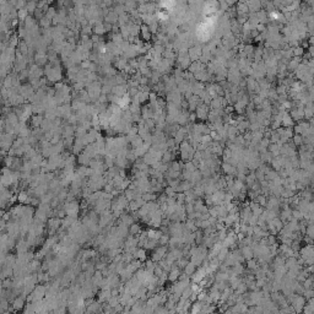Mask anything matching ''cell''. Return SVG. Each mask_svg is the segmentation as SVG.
I'll use <instances>...</instances> for the list:
<instances>
[{"label": "cell", "instance_id": "6da1fadb", "mask_svg": "<svg viewBox=\"0 0 314 314\" xmlns=\"http://www.w3.org/2000/svg\"><path fill=\"white\" fill-rule=\"evenodd\" d=\"M209 112H210V107L206 106V104H200L196 107V111H195V115H196V119H200L201 123L204 120L207 119V115H209Z\"/></svg>", "mask_w": 314, "mask_h": 314}, {"label": "cell", "instance_id": "7a4b0ae2", "mask_svg": "<svg viewBox=\"0 0 314 314\" xmlns=\"http://www.w3.org/2000/svg\"><path fill=\"white\" fill-rule=\"evenodd\" d=\"M290 117L292 118V120L295 123H298L301 120L304 119V111H303V107H300V108H292L290 112H288Z\"/></svg>", "mask_w": 314, "mask_h": 314}, {"label": "cell", "instance_id": "3957f363", "mask_svg": "<svg viewBox=\"0 0 314 314\" xmlns=\"http://www.w3.org/2000/svg\"><path fill=\"white\" fill-rule=\"evenodd\" d=\"M204 70H206V65H204L202 63H200L199 60H198V61H191V64H190L189 68H188V71L191 72L193 75H195V74H198V72L204 71Z\"/></svg>", "mask_w": 314, "mask_h": 314}, {"label": "cell", "instance_id": "277c9868", "mask_svg": "<svg viewBox=\"0 0 314 314\" xmlns=\"http://www.w3.org/2000/svg\"><path fill=\"white\" fill-rule=\"evenodd\" d=\"M221 171L223 172L226 175H232V177H236V174H237V170H236V167H233V166H231L229 163H223L222 162V165H221Z\"/></svg>", "mask_w": 314, "mask_h": 314}, {"label": "cell", "instance_id": "5b68a950", "mask_svg": "<svg viewBox=\"0 0 314 314\" xmlns=\"http://www.w3.org/2000/svg\"><path fill=\"white\" fill-rule=\"evenodd\" d=\"M247 6H248V10L249 13H253V14H257L258 11L261 10V3L259 0H255V1H245Z\"/></svg>", "mask_w": 314, "mask_h": 314}, {"label": "cell", "instance_id": "8992f818", "mask_svg": "<svg viewBox=\"0 0 314 314\" xmlns=\"http://www.w3.org/2000/svg\"><path fill=\"white\" fill-rule=\"evenodd\" d=\"M293 125H295V122L290 117L288 112H286L285 114L282 115V119H281V127L282 128H293Z\"/></svg>", "mask_w": 314, "mask_h": 314}, {"label": "cell", "instance_id": "52a82bcc", "mask_svg": "<svg viewBox=\"0 0 314 314\" xmlns=\"http://www.w3.org/2000/svg\"><path fill=\"white\" fill-rule=\"evenodd\" d=\"M239 250H241V254H242V257L244 260H250V259H253V250H252V248H250V245H244L242 248H239Z\"/></svg>", "mask_w": 314, "mask_h": 314}, {"label": "cell", "instance_id": "ba28073f", "mask_svg": "<svg viewBox=\"0 0 314 314\" xmlns=\"http://www.w3.org/2000/svg\"><path fill=\"white\" fill-rule=\"evenodd\" d=\"M205 90V85L202 84V82H199V81H195L194 84H191V92H193V95L194 96H198L199 97V95Z\"/></svg>", "mask_w": 314, "mask_h": 314}, {"label": "cell", "instance_id": "9c48e42d", "mask_svg": "<svg viewBox=\"0 0 314 314\" xmlns=\"http://www.w3.org/2000/svg\"><path fill=\"white\" fill-rule=\"evenodd\" d=\"M257 17L258 20H259V24H261V25H268V22H269V18H268V13L264 10V9H261L260 11H258L257 13Z\"/></svg>", "mask_w": 314, "mask_h": 314}, {"label": "cell", "instance_id": "30bf717a", "mask_svg": "<svg viewBox=\"0 0 314 314\" xmlns=\"http://www.w3.org/2000/svg\"><path fill=\"white\" fill-rule=\"evenodd\" d=\"M140 32H141L143 38L146 41V42H150V41L152 39V34H151V32H150V29H149V26L141 25V26H140Z\"/></svg>", "mask_w": 314, "mask_h": 314}, {"label": "cell", "instance_id": "8fae6325", "mask_svg": "<svg viewBox=\"0 0 314 314\" xmlns=\"http://www.w3.org/2000/svg\"><path fill=\"white\" fill-rule=\"evenodd\" d=\"M141 114H143L144 120H147V119H152V118H154V112H152V109L150 108V106H144L143 109H141Z\"/></svg>", "mask_w": 314, "mask_h": 314}, {"label": "cell", "instance_id": "7c38bea8", "mask_svg": "<svg viewBox=\"0 0 314 314\" xmlns=\"http://www.w3.org/2000/svg\"><path fill=\"white\" fill-rule=\"evenodd\" d=\"M228 248H225V247H222L221 249H220V252L217 253V257H216V259L222 264L225 260H226V258H227V255H228Z\"/></svg>", "mask_w": 314, "mask_h": 314}, {"label": "cell", "instance_id": "4fadbf2b", "mask_svg": "<svg viewBox=\"0 0 314 314\" xmlns=\"http://www.w3.org/2000/svg\"><path fill=\"white\" fill-rule=\"evenodd\" d=\"M196 271V266L193 264V263H188L186 265V268H184V274H186V276H191L194 272Z\"/></svg>", "mask_w": 314, "mask_h": 314}, {"label": "cell", "instance_id": "5bb4252c", "mask_svg": "<svg viewBox=\"0 0 314 314\" xmlns=\"http://www.w3.org/2000/svg\"><path fill=\"white\" fill-rule=\"evenodd\" d=\"M247 268L249 271H255L258 268H259V264H258L257 259H250V260H247Z\"/></svg>", "mask_w": 314, "mask_h": 314}, {"label": "cell", "instance_id": "9a60e30c", "mask_svg": "<svg viewBox=\"0 0 314 314\" xmlns=\"http://www.w3.org/2000/svg\"><path fill=\"white\" fill-rule=\"evenodd\" d=\"M268 151L272 155V157H276L280 155V147L276 144H270L268 146Z\"/></svg>", "mask_w": 314, "mask_h": 314}, {"label": "cell", "instance_id": "2e32d148", "mask_svg": "<svg viewBox=\"0 0 314 314\" xmlns=\"http://www.w3.org/2000/svg\"><path fill=\"white\" fill-rule=\"evenodd\" d=\"M183 170L184 171H188L190 172V173H193V172H195L198 170V167L191 162V161H188V162H184V165H183Z\"/></svg>", "mask_w": 314, "mask_h": 314}, {"label": "cell", "instance_id": "e0dca14e", "mask_svg": "<svg viewBox=\"0 0 314 314\" xmlns=\"http://www.w3.org/2000/svg\"><path fill=\"white\" fill-rule=\"evenodd\" d=\"M135 258H138L139 259V261H144V260H146V250L144 249V248H140V249H138V250H135Z\"/></svg>", "mask_w": 314, "mask_h": 314}, {"label": "cell", "instance_id": "ac0fdd59", "mask_svg": "<svg viewBox=\"0 0 314 314\" xmlns=\"http://www.w3.org/2000/svg\"><path fill=\"white\" fill-rule=\"evenodd\" d=\"M291 141H292V144L297 147H300V146H302L303 145V138L301 136V135H297V134H295L293 136H292V139H291Z\"/></svg>", "mask_w": 314, "mask_h": 314}, {"label": "cell", "instance_id": "d6986e66", "mask_svg": "<svg viewBox=\"0 0 314 314\" xmlns=\"http://www.w3.org/2000/svg\"><path fill=\"white\" fill-rule=\"evenodd\" d=\"M304 53H306V50H304L302 47L292 48V54H293V58H302Z\"/></svg>", "mask_w": 314, "mask_h": 314}, {"label": "cell", "instance_id": "ffe728a7", "mask_svg": "<svg viewBox=\"0 0 314 314\" xmlns=\"http://www.w3.org/2000/svg\"><path fill=\"white\" fill-rule=\"evenodd\" d=\"M149 93L150 92H138V95H136V98L139 100L140 103H144V102H146V101L149 100Z\"/></svg>", "mask_w": 314, "mask_h": 314}, {"label": "cell", "instance_id": "44dd1931", "mask_svg": "<svg viewBox=\"0 0 314 314\" xmlns=\"http://www.w3.org/2000/svg\"><path fill=\"white\" fill-rule=\"evenodd\" d=\"M168 241H170V236L163 233V234L160 237V239H158L157 242H158L160 245H167V244H168Z\"/></svg>", "mask_w": 314, "mask_h": 314}, {"label": "cell", "instance_id": "7402d4cb", "mask_svg": "<svg viewBox=\"0 0 314 314\" xmlns=\"http://www.w3.org/2000/svg\"><path fill=\"white\" fill-rule=\"evenodd\" d=\"M139 232H140V226L136 225V223H133L131 227H130V233L131 234H138Z\"/></svg>", "mask_w": 314, "mask_h": 314}, {"label": "cell", "instance_id": "603a6c76", "mask_svg": "<svg viewBox=\"0 0 314 314\" xmlns=\"http://www.w3.org/2000/svg\"><path fill=\"white\" fill-rule=\"evenodd\" d=\"M14 307L16 308V309H18V308H22V307H24V301H22V300H17L16 302H15Z\"/></svg>", "mask_w": 314, "mask_h": 314}, {"label": "cell", "instance_id": "cb8c5ba5", "mask_svg": "<svg viewBox=\"0 0 314 314\" xmlns=\"http://www.w3.org/2000/svg\"><path fill=\"white\" fill-rule=\"evenodd\" d=\"M115 93H118V95H123L124 92H125V88L124 87H120V86H118V87H115Z\"/></svg>", "mask_w": 314, "mask_h": 314}, {"label": "cell", "instance_id": "d4e9b609", "mask_svg": "<svg viewBox=\"0 0 314 314\" xmlns=\"http://www.w3.org/2000/svg\"><path fill=\"white\" fill-rule=\"evenodd\" d=\"M255 29H257L259 33H261L263 31H265V29H266V26H265V25H261V24H259L257 27H255Z\"/></svg>", "mask_w": 314, "mask_h": 314}, {"label": "cell", "instance_id": "484cf974", "mask_svg": "<svg viewBox=\"0 0 314 314\" xmlns=\"http://www.w3.org/2000/svg\"><path fill=\"white\" fill-rule=\"evenodd\" d=\"M96 32H97V33H102V32H103L102 25H97V26H96Z\"/></svg>", "mask_w": 314, "mask_h": 314}, {"label": "cell", "instance_id": "4316f807", "mask_svg": "<svg viewBox=\"0 0 314 314\" xmlns=\"http://www.w3.org/2000/svg\"><path fill=\"white\" fill-rule=\"evenodd\" d=\"M212 314H222V313H212Z\"/></svg>", "mask_w": 314, "mask_h": 314}]
</instances>
